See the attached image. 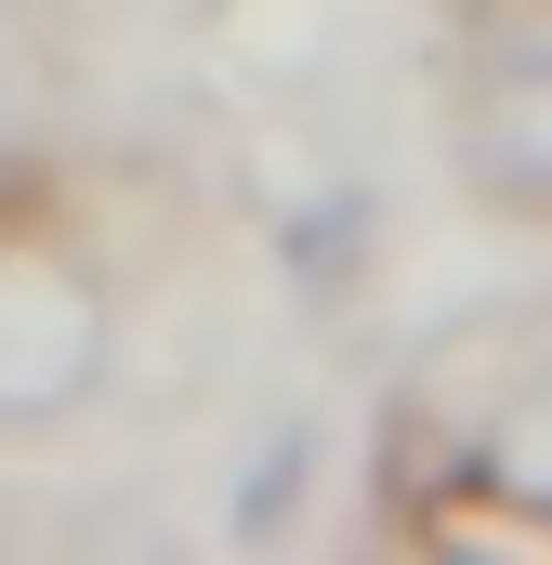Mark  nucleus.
<instances>
[{
	"label": "nucleus",
	"mask_w": 552,
	"mask_h": 565,
	"mask_svg": "<svg viewBox=\"0 0 552 565\" xmlns=\"http://www.w3.org/2000/svg\"><path fill=\"white\" fill-rule=\"evenodd\" d=\"M106 355H119V302L106 264L79 237H40V224H0V434H53L106 395Z\"/></svg>",
	"instance_id": "obj_1"
},
{
	"label": "nucleus",
	"mask_w": 552,
	"mask_h": 565,
	"mask_svg": "<svg viewBox=\"0 0 552 565\" xmlns=\"http://www.w3.org/2000/svg\"><path fill=\"white\" fill-rule=\"evenodd\" d=\"M460 171L513 211H552V0H500L460 40Z\"/></svg>",
	"instance_id": "obj_2"
},
{
	"label": "nucleus",
	"mask_w": 552,
	"mask_h": 565,
	"mask_svg": "<svg viewBox=\"0 0 552 565\" xmlns=\"http://www.w3.org/2000/svg\"><path fill=\"white\" fill-rule=\"evenodd\" d=\"M474 487H487L500 513L552 526V355L487 395V422H474Z\"/></svg>",
	"instance_id": "obj_3"
},
{
	"label": "nucleus",
	"mask_w": 552,
	"mask_h": 565,
	"mask_svg": "<svg viewBox=\"0 0 552 565\" xmlns=\"http://www.w3.org/2000/svg\"><path fill=\"white\" fill-rule=\"evenodd\" d=\"M40 119H53V53H40L26 0H0V184L40 158Z\"/></svg>",
	"instance_id": "obj_4"
},
{
	"label": "nucleus",
	"mask_w": 552,
	"mask_h": 565,
	"mask_svg": "<svg viewBox=\"0 0 552 565\" xmlns=\"http://www.w3.org/2000/svg\"><path fill=\"white\" fill-rule=\"evenodd\" d=\"M302 460H316V434H276V447H264V473L237 487V526H276V513H289V487H302Z\"/></svg>",
	"instance_id": "obj_5"
}]
</instances>
